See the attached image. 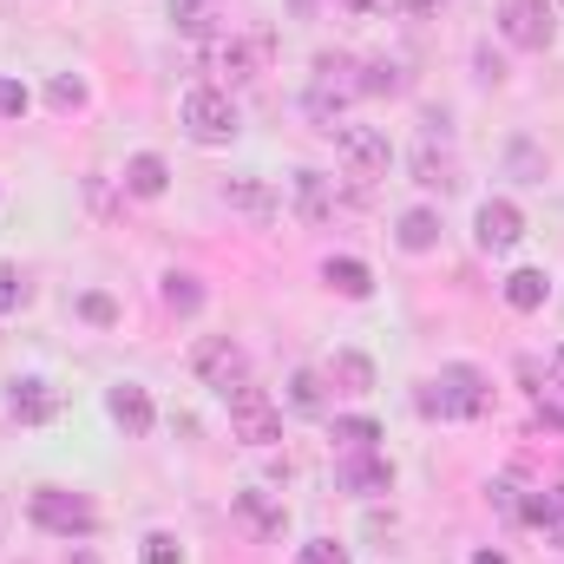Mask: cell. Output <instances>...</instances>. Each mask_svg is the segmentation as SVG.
Masks as SVG:
<instances>
[{
    "label": "cell",
    "instance_id": "9c48e42d",
    "mask_svg": "<svg viewBox=\"0 0 564 564\" xmlns=\"http://www.w3.org/2000/svg\"><path fill=\"white\" fill-rule=\"evenodd\" d=\"M335 479H341V492H355V499H381V492H394V466H388L375 446L341 453V459H335Z\"/></svg>",
    "mask_w": 564,
    "mask_h": 564
},
{
    "label": "cell",
    "instance_id": "ffe728a7",
    "mask_svg": "<svg viewBox=\"0 0 564 564\" xmlns=\"http://www.w3.org/2000/svg\"><path fill=\"white\" fill-rule=\"evenodd\" d=\"M545 295H552V282H545V270H512V276H506V302H512L519 315L545 308Z\"/></svg>",
    "mask_w": 564,
    "mask_h": 564
},
{
    "label": "cell",
    "instance_id": "30bf717a",
    "mask_svg": "<svg viewBox=\"0 0 564 564\" xmlns=\"http://www.w3.org/2000/svg\"><path fill=\"white\" fill-rule=\"evenodd\" d=\"M525 237V217H519V204H506V197H486L479 204V250H512Z\"/></svg>",
    "mask_w": 564,
    "mask_h": 564
},
{
    "label": "cell",
    "instance_id": "5b68a950",
    "mask_svg": "<svg viewBox=\"0 0 564 564\" xmlns=\"http://www.w3.org/2000/svg\"><path fill=\"white\" fill-rule=\"evenodd\" d=\"M191 368H197V381L217 388V394H230V388L250 381V355H243V341H230V335H204L197 355H191Z\"/></svg>",
    "mask_w": 564,
    "mask_h": 564
},
{
    "label": "cell",
    "instance_id": "484cf974",
    "mask_svg": "<svg viewBox=\"0 0 564 564\" xmlns=\"http://www.w3.org/2000/svg\"><path fill=\"white\" fill-rule=\"evenodd\" d=\"M368 79H361V93H401L408 86V73L394 66V59H375V66H361Z\"/></svg>",
    "mask_w": 564,
    "mask_h": 564
},
{
    "label": "cell",
    "instance_id": "d4e9b609",
    "mask_svg": "<svg viewBox=\"0 0 564 564\" xmlns=\"http://www.w3.org/2000/svg\"><path fill=\"white\" fill-rule=\"evenodd\" d=\"M381 440V426L368 421V414H348V421H335V446L341 453H361V446H375Z\"/></svg>",
    "mask_w": 564,
    "mask_h": 564
},
{
    "label": "cell",
    "instance_id": "836d02e7",
    "mask_svg": "<svg viewBox=\"0 0 564 564\" xmlns=\"http://www.w3.org/2000/svg\"><path fill=\"white\" fill-rule=\"evenodd\" d=\"M473 564H512V558H506V552H479Z\"/></svg>",
    "mask_w": 564,
    "mask_h": 564
},
{
    "label": "cell",
    "instance_id": "8fae6325",
    "mask_svg": "<svg viewBox=\"0 0 564 564\" xmlns=\"http://www.w3.org/2000/svg\"><path fill=\"white\" fill-rule=\"evenodd\" d=\"M210 66H217L224 79H257V73L270 66V40H217V46H210Z\"/></svg>",
    "mask_w": 564,
    "mask_h": 564
},
{
    "label": "cell",
    "instance_id": "7402d4cb",
    "mask_svg": "<svg viewBox=\"0 0 564 564\" xmlns=\"http://www.w3.org/2000/svg\"><path fill=\"white\" fill-rule=\"evenodd\" d=\"M289 408H295V414H322V408H328V388H322L315 368H295V375H289Z\"/></svg>",
    "mask_w": 564,
    "mask_h": 564
},
{
    "label": "cell",
    "instance_id": "7a4b0ae2",
    "mask_svg": "<svg viewBox=\"0 0 564 564\" xmlns=\"http://www.w3.org/2000/svg\"><path fill=\"white\" fill-rule=\"evenodd\" d=\"M26 512H33V525L53 532V539H93V532H99V506H93L86 492H66V486H40Z\"/></svg>",
    "mask_w": 564,
    "mask_h": 564
},
{
    "label": "cell",
    "instance_id": "5bb4252c",
    "mask_svg": "<svg viewBox=\"0 0 564 564\" xmlns=\"http://www.w3.org/2000/svg\"><path fill=\"white\" fill-rule=\"evenodd\" d=\"M106 414L126 426L132 440H144V433H151V421H158V408H151V394H144L139 381H119V388L106 394Z\"/></svg>",
    "mask_w": 564,
    "mask_h": 564
},
{
    "label": "cell",
    "instance_id": "f1b7e54d",
    "mask_svg": "<svg viewBox=\"0 0 564 564\" xmlns=\"http://www.w3.org/2000/svg\"><path fill=\"white\" fill-rule=\"evenodd\" d=\"M26 106H33V93H26L20 79L0 73V119H26Z\"/></svg>",
    "mask_w": 564,
    "mask_h": 564
},
{
    "label": "cell",
    "instance_id": "d6986e66",
    "mask_svg": "<svg viewBox=\"0 0 564 564\" xmlns=\"http://www.w3.org/2000/svg\"><path fill=\"white\" fill-rule=\"evenodd\" d=\"M295 204H302V224H328V177L322 171H295Z\"/></svg>",
    "mask_w": 564,
    "mask_h": 564
},
{
    "label": "cell",
    "instance_id": "277c9868",
    "mask_svg": "<svg viewBox=\"0 0 564 564\" xmlns=\"http://www.w3.org/2000/svg\"><path fill=\"white\" fill-rule=\"evenodd\" d=\"M184 132L197 144H217L237 132V99L224 93V86H191L184 93Z\"/></svg>",
    "mask_w": 564,
    "mask_h": 564
},
{
    "label": "cell",
    "instance_id": "ac0fdd59",
    "mask_svg": "<svg viewBox=\"0 0 564 564\" xmlns=\"http://www.w3.org/2000/svg\"><path fill=\"white\" fill-rule=\"evenodd\" d=\"M328 381H341V394H368V388H375V361H368V355H355V348H335Z\"/></svg>",
    "mask_w": 564,
    "mask_h": 564
},
{
    "label": "cell",
    "instance_id": "52a82bcc",
    "mask_svg": "<svg viewBox=\"0 0 564 564\" xmlns=\"http://www.w3.org/2000/svg\"><path fill=\"white\" fill-rule=\"evenodd\" d=\"M361 93V79H355V66L348 59H315V86H308V112L335 132V119H341V106Z\"/></svg>",
    "mask_w": 564,
    "mask_h": 564
},
{
    "label": "cell",
    "instance_id": "4316f807",
    "mask_svg": "<svg viewBox=\"0 0 564 564\" xmlns=\"http://www.w3.org/2000/svg\"><path fill=\"white\" fill-rule=\"evenodd\" d=\"M46 99H53L59 112H79V106H86V79H73V73H59V79L46 86Z\"/></svg>",
    "mask_w": 564,
    "mask_h": 564
},
{
    "label": "cell",
    "instance_id": "603a6c76",
    "mask_svg": "<svg viewBox=\"0 0 564 564\" xmlns=\"http://www.w3.org/2000/svg\"><path fill=\"white\" fill-rule=\"evenodd\" d=\"M394 237H401V250H414V257H426V250L440 243V217H433V210H408Z\"/></svg>",
    "mask_w": 564,
    "mask_h": 564
},
{
    "label": "cell",
    "instance_id": "9a60e30c",
    "mask_svg": "<svg viewBox=\"0 0 564 564\" xmlns=\"http://www.w3.org/2000/svg\"><path fill=\"white\" fill-rule=\"evenodd\" d=\"M322 282H328L335 295H348V302H368V295H375V270H368L361 257H328V263H322Z\"/></svg>",
    "mask_w": 564,
    "mask_h": 564
},
{
    "label": "cell",
    "instance_id": "1f68e13d",
    "mask_svg": "<svg viewBox=\"0 0 564 564\" xmlns=\"http://www.w3.org/2000/svg\"><path fill=\"white\" fill-rule=\"evenodd\" d=\"M295 564H348V552H341L335 539H308V545H302V558H295Z\"/></svg>",
    "mask_w": 564,
    "mask_h": 564
},
{
    "label": "cell",
    "instance_id": "e0dca14e",
    "mask_svg": "<svg viewBox=\"0 0 564 564\" xmlns=\"http://www.w3.org/2000/svg\"><path fill=\"white\" fill-rule=\"evenodd\" d=\"M164 184H171V164H164L158 151H139V158L126 164V191H132V197H164Z\"/></svg>",
    "mask_w": 564,
    "mask_h": 564
},
{
    "label": "cell",
    "instance_id": "4fadbf2b",
    "mask_svg": "<svg viewBox=\"0 0 564 564\" xmlns=\"http://www.w3.org/2000/svg\"><path fill=\"white\" fill-rule=\"evenodd\" d=\"M237 519H243L257 539H282V532H289V512H282V499H270L263 486H243V492H237Z\"/></svg>",
    "mask_w": 564,
    "mask_h": 564
},
{
    "label": "cell",
    "instance_id": "6da1fadb",
    "mask_svg": "<svg viewBox=\"0 0 564 564\" xmlns=\"http://www.w3.org/2000/svg\"><path fill=\"white\" fill-rule=\"evenodd\" d=\"M486 408H492V381H486L473 361L440 368V375H433V388H426V414H446V421H479Z\"/></svg>",
    "mask_w": 564,
    "mask_h": 564
},
{
    "label": "cell",
    "instance_id": "d6a6232c",
    "mask_svg": "<svg viewBox=\"0 0 564 564\" xmlns=\"http://www.w3.org/2000/svg\"><path fill=\"white\" fill-rule=\"evenodd\" d=\"M171 13H177V26H184V33H210V26H217V20H210V7H197V0H191V7H171Z\"/></svg>",
    "mask_w": 564,
    "mask_h": 564
},
{
    "label": "cell",
    "instance_id": "3957f363",
    "mask_svg": "<svg viewBox=\"0 0 564 564\" xmlns=\"http://www.w3.org/2000/svg\"><path fill=\"white\" fill-rule=\"evenodd\" d=\"M224 401H230V426H237V440H243V446H276V440H282V408L263 394V388H250V381H243V388H230Z\"/></svg>",
    "mask_w": 564,
    "mask_h": 564
},
{
    "label": "cell",
    "instance_id": "cb8c5ba5",
    "mask_svg": "<svg viewBox=\"0 0 564 564\" xmlns=\"http://www.w3.org/2000/svg\"><path fill=\"white\" fill-rule=\"evenodd\" d=\"M164 308H177V315H197L204 308V289H197V276H164Z\"/></svg>",
    "mask_w": 564,
    "mask_h": 564
},
{
    "label": "cell",
    "instance_id": "e575fe53",
    "mask_svg": "<svg viewBox=\"0 0 564 564\" xmlns=\"http://www.w3.org/2000/svg\"><path fill=\"white\" fill-rule=\"evenodd\" d=\"M558 375H564V348H558Z\"/></svg>",
    "mask_w": 564,
    "mask_h": 564
},
{
    "label": "cell",
    "instance_id": "f546056e",
    "mask_svg": "<svg viewBox=\"0 0 564 564\" xmlns=\"http://www.w3.org/2000/svg\"><path fill=\"white\" fill-rule=\"evenodd\" d=\"M20 302H26V276H20L13 263H0V315H13Z\"/></svg>",
    "mask_w": 564,
    "mask_h": 564
},
{
    "label": "cell",
    "instance_id": "83f0119b",
    "mask_svg": "<svg viewBox=\"0 0 564 564\" xmlns=\"http://www.w3.org/2000/svg\"><path fill=\"white\" fill-rule=\"evenodd\" d=\"M79 315H86V322H99V328H112V322H119V302H112V295H99V289H86V295H79Z\"/></svg>",
    "mask_w": 564,
    "mask_h": 564
},
{
    "label": "cell",
    "instance_id": "7c38bea8",
    "mask_svg": "<svg viewBox=\"0 0 564 564\" xmlns=\"http://www.w3.org/2000/svg\"><path fill=\"white\" fill-rule=\"evenodd\" d=\"M224 204H230L237 217H250V224H270V217H276V191H270L263 177H250V171H243V177H224Z\"/></svg>",
    "mask_w": 564,
    "mask_h": 564
},
{
    "label": "cell",
    "instance_id": "8992f818",
    "mask_svg": "<svg viewBox=\"0 0 564 564\" xmlns=\"http://www.w3.org/2000/svg\"><path fill=\"white\" fill-rule=\"evenodd\" d=\"M499 33H506L519 53H545L552 33H558V13H552V0H506Z\"/></svg>",
    "mask_w": 564,
    "mask_h": 564
},
{
    "label": "cell",
    "instance_id": "d590c367",
    "mask_svg": "<svg viewBox=\"0 0 564 564\" xmlns=\"http://www.w3.org/2000/svg\"><path fill=\"white\" fill-rule=\"evenodd\" d=\"M348 7H368V0H348Z\"/></svg>",
    "mask_w": 564,
    "mask_h": 564
},
{
    "label": "cell",
    "instance_id": "ba28073f",
    "mask_svg": "<svg viewBox=\"0 0 564 564\" xmlns=\"http://www.w3.org/2000/svg\"><path fill=\"white\" fill-rule=\"evenodd\" d=\"M335 151L348 158L355 177H388V164H394V144H388V132H375V126H341L335 132Z\"/></svg>",
    "mask_w": 564,
    "mask_h": 564
},
{
    "label": "cell",
    "instance_id": "2e32d148",
    "mask_svg": "<svg viewBox=\"0 0 564 564\" xmlns=\"http://www.w3.org/2000/svg\"><path fill=\"white\" fill-rule=\"evenodd\" d=\"M53 408H59V394H53L46 381H13V394H7V414H13V421H26V426L53 421Z\"/></svg>",
    "mask_w": 564,
    "mask_h": 564
},
{
    "label": "cell",
    "instance_id": "4dcf8cb0",
    "mask_svg": "<svg viewBox=\"0 0 564 564\" xmlns=\"http://www.w3.org/2000/svg\"><path fill=\"white\" fill-rule=\"evenodd\" d=\"M144 564H184L177 539H171V532H151V539H144Z\"/></svg>",
    "mask_w": 564,
    "mask_h": 564
},
{
    "label": "cell",
    "instance_id": "44dd1931",
    "mask_svg": "<svg viewBox=\"0 0 564 564\" xmlns=\"http://www.w3.org/2000/svg\"><path fill=\"white\" fill-rule=\"evenodd\" d=\"M414 177H421L426 191H453V184H459V164H453L446 151L421 144V151H414Z\"/></svg>",
    "mask_w": 564,
    "mask_h": 564
}]
</instances>
